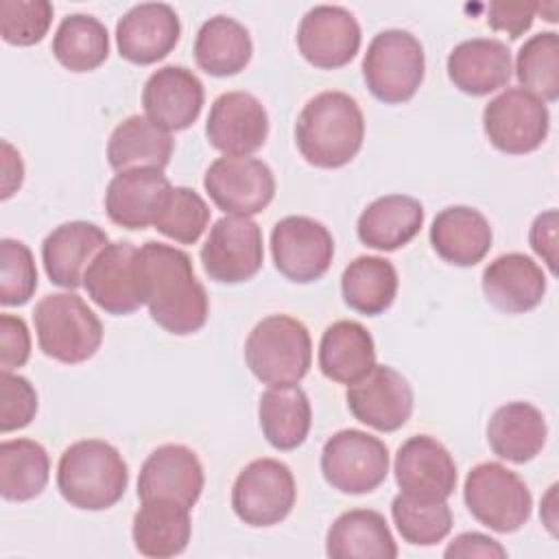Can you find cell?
I'll list each match as a JSON object with an SVG mask.
<instances>
[{"label": "cell", "mask_w": 559, "mask_h": 559, "mask_svg": "<svg viewBox=\"0 0 559 559\" xmlns=\"http://www.w3.org/2000/svg\"><path fill=\"white\" fill-rule=\"evenodd\" d=\"M24 181V164L9 140H2V199H9Z\"/></svg>", "instance_id": "c3c4849f"}, {"label": "cell", "mask_w": 559, "mask_h": 559, "mask_svg": "<svg viewBox=\"0 0 559 559\" xmlns=\"http://www.w3.org/2000/svg\"><path fill=\"white\" fill-rule=\"evenodd\" d=\"M391 518L411 546H435L452 531V509L443 498H419L400 491L391 502Z\"/></svg>", "instance_id": "74e56055"}, {"label": "cell", "mask_w": 559, "mask_h": 559, "mask_svg": "<svg viewBox=\"0 0 559 559\" xmlns=\"http://www.w3.org/2000/svg\"><path fill=\"white\" fill-rule=\"evenodd\" d=\"M50 478V459L35 439H4L0 443V493L9 502L37 498Z\"/></svg>", "instance_id": "d590c367"}, {"label": "cell", "mask_w": 559, "mask_h": 559, "mask_svg": "<svg viewBox=\"0 0 559 559\" xmlns=\"http://www.w3.org/2000/svg\"><path fill=\"white\" fill-rule=\"evenodd\" d=\"M483 129L491 146L507 155L537 151L550 129L544 100L522 87H507L483 109Z\"/></svg>", "instance_id": "8fae6325"}, {"label": "cell", "mask_w": 559, "mask_h": 559, "mask_svg": "<svg viewBox=\"0 0 559 559\" xmlns=\"http://www.w3.org/2000/svg\"><path fill=\"white\" fill-rule=\"evenodd\" d=\"M467 511L496 533L520 531L533 511L528 485L509 467L496 461L474 465L463 485Z\"/></svg>", "instance_id": "52a82bcc"}, {"label": "cell", "mask_w": 559, "mask_h": 559, "mask_svg": "<svg viewBox=\"0 0 559 559\" xmlns=\"http://www.w3.org/2000/svg\"><path fill=\"white\" fill-rule=\"evenodd\" d=\"M376 365V345L369 330L352 319L334 321L319 343V369L338 384H354Z\"/></svg>", "instance_id": "4dcf8cb0"}, {"label": "cell", "mask_w": 559, "mask_h": 559, "mask_svg": "<svg viewBox=\"0 0 559 559\" xmlns=\"http://www.w3.org/2000/svg\"><path fill=\"white\" fill-rule=\"evenodd\" d=\"M443 555L448 559H459V557H485V559H504L507 557V548L496 542L493 537L478 533V531H467L456 535L443 550Z\"/></svg>", "instance_id": "bcb514c9"}, {"label": "cell", "mask_w": 559, "mask_h": 559, "mask_svg": "<svg viewBox=\"0 0 559 559\" xmlns=\"http://www.w3.org/2000/svg\"><path fill=\"white\" fill-rule=\"evenodd\" d=\"M55 59L70 72H90L109 55L107 26L90 13L66 15L52 37Z\"/></svg>", "instance_id": "8d00e7d4"}, {"label": "cell", "mask_w": 559, "mask_h": 559, "mask_svg": "<svg viewBox=\"0 0 559 559\" xmlns=\"http://www.w3.org/2000/svg\"><path fill=\"white\" fill-rule=\"evenodd\" d=\"M515 76L520 87L539 100L559 98V35L555 31H542L520 46Z\"/></svg>", "instance_id": "f35d334b"}, {"label": "cell", "mask_w": 559, "mask_h": 559, "mask_svg": "<svg viewBox=\"0 0 559 559\" xmlns=\"http://www.w3.org/2000/svg\"><path fill=\"white\" fill-rule=\"evenodd\" d=\"M109 245L103 227L90 221H68L41 242V262L48 280L66 290L83 286L85 271L96 253Z\"/></svg>", "instance_id": "7402d4cb"}, {"label": "cell", "mask_w": 559, "mask_h": 559, "mask_svg": "<svg viewBox=\"0 0 559 559\" xmlns=\"http://www.w3.org/2000/svg\"><path fill=\"white\" fill-rule=\"evenodd\" d=\"M345 400L349 413L378 432L400 430L415 404L408 380L389 365H373L367 376L347 384Z\"/></svg>", "instance_id": "5bb4252c"}, {"label": "cell", "mask_w": 559, "mask_h": 559, "mask_svg": "<svg viewBox=\"0 0 559 559\" xmlns=\"http://www.w3.org/2000/svg\"><path fill=\"white\" fill-rule=\"evenodd\" d=\"M253 41L245 24L229 15L205 20L194 39V61L212 76H231L247 68Z\"/></svg>", "instance_id": "836d02e7"}, {"label": "cell", "mask_w": 559, "mask_h": 559, "mask_svg": "<svg viewBox=\"0 0 559 559\" xmlns=\"http://www.w3.org/2000/svg\"><path fill=\"white\" fill-rule=\"evenodd\" d=\"M207 223L210 207L205 199L188 186H173L153 227L175 242L194 245L205 231Z\"/></svg>", "instance_id": "ab89813d"}, {"label": "cell", "mask_w": 559, "mask_h": 559, "mask_svg": "<svg viewBox=\"0 0 559 559\" xmlns=\"http://www.w3.org/2000/svg\"><path fill=\"white\" fill-rule=\"evenodd\" d=\"M37 290V269L28 245L15 238L0 240V304L22 306Z\"/></svg>", "instance_id": "60d3db41"}, {"label": "cell", "mask_w": 559, "mask_h": 559, "mask_svg": "<svg viewBox=\"0 0 559 559\" xmlns=\"http://www.w3.org/2000/svg\"><path fill=\"white\" fill-rule=\"evenodd\" d=\"M175 148L173 135L151 122L146 116L133 114L118 122L107 140V162L116 173L133 168L164 170Z\"/></svg>", "instance_id": "1f68e13d"}, {"label": "cell", "mask_w": 559, "mask_h": 559, "mask_svg": "<svg viewBox=\"0 0 559 559\" xmlns=\"http://www.w3.org/2000/svg\"><path fill=\"white\" fill-rule=\"evenodd\" d=\"M52 4L48 0H2L0 35L13 46H33L44 39L52 22Z\"/></svg>", "instance_id": "b9f144b4"}, {"label": "cell", "mask_w": 559, "mask_h": 559, "mask_svg": "<svg viewBox=\"0 0 559 559\" xmlns=\"http://www.w3.org/2000/svg\"><path fill=\"white\" fill-rule=\"evenodd\" d=\"M135 255L133 242L116 240L103 247L85 271L87 297L109 314H131L144 306Z\"/></svg>", "instance_id": "ac0fdd59"}, {"label": "cell", "mask_w": 559, "mask_h": 559, "mask_svg": "<svg viewBox=\"0 0 559 559\" xmlns=\"http://www.w3.org/2000/svg\"><path fill=\"white\" fill-rule=\"evenodd\" d=\"M203 188L225 214L253 216L273 201L275 177L269 164L258 157L223 155L207 166Z\"/></svg>", "instance_id": "7c38bea8"}, {"label": "cell", "mask_w": 559, "mask_h": 559, "mask_svg": "<svg viewBox=\"0 0 559 559\" xmlns=\"http://www.w3.org/2000/svg\"><path fill=\"white\" fill-rule=\"evenodd\" d=\"M537 11L546 15L544 20L557 22V2H548V4H539V2H537Z\"/></svg>", "instance_id": "f907efd6"}, {"label": "cell", "mask_w": 559, "mask_h": 559, "mask_svg": "<svg viewBox=\"0 0 559 559\" xmlns=\"http://www.w3.org/2000/svg\"><path fill=\"white\" fill-rule=\"evenodd\" d=\"M127 485V461L109 441L81 439L59 456L57 489L70 507L105 511L122 500Z\"/></svg>", "instance_id": "3957f363"}, {"label": "cell", "mask_w": 559, "mask_h": 559, "mask_svg": "<svg viewBox=\"0 0 559 559\" xmlns=\"http://www.w3.org/2000/svg\"><path fill=\"white\" fill-rule=\"evenodd\" d=\"M199 258L210 280L218 284L247 282L264 262L262 229L251 216L225 214L210 227Z\"/></svg>", "instance_id": "30bf717a"}, {"label": "cell", "mask_w": 559, "mask_h": 559, "mask_svg": "<svg viewBox=\"0 0 559 559\" xmlns=\"http://www.w3.org/2000/svg\"><path fill=\"white\" fill-rule=\"evenodd\" d=\"M39 349L59 362L92 358L103 343V323L76 293L44 295L33 310Z\"/></svg>", "instance_id": "5b68a950"}, {"label": "cell", "mask_w": 559, "mask_h": 559, "mask_svg": "<svg viewBox=\"0 0 559 559\" xmlns=\"http://www.w3.org/2000/svg\"><path fill=\"white\" fill-rule=\"evenodd\" d=\"M31 356V332L22 317L2 312L0 314V367L13 371L26 365Z\"/></svg>", "instance_id": "ee69618b"}, {"label": "cell", "mask_w": 559, "mask_h": 559, "mask_svg": "<svg viewBox=\"0 0 559 559\" xmlns=\"http://www.w3.org/2000/svg\"><path fill=\"white\" fill-rule=\"evenodd\" d=\"M205 103L201 79L186 66H162L142 87V107L151 122L170 131H183L199 118Z\"/></svg>", "instance_id": "d6986e66"}, {"label": "cell", "mask_w": 559, "mask_h": 559, "mask_svg": "<svg viewBox=\"0 0 559 559\" xmlns=\"http://www.w3.org/2000/svg\"><path fill=\"white\" fill-rule=\"evenodd\" d=\"M170 188L168 177L159 168L116 173L105 190V212L118 227L144 229L155 223Z\"/></svg>", "instance_id": "603a6c76"}, {"label": "cell", "mask_w": 559, "mask_h": 559, "mask_svg": "<svg viewBox=\"0 0 559 559\" xmlns=\"http://www.w3.org/2000/svg\"><path fill=\"white\" fill-rule=\"evenodd\" d=\"M135 264L142 301L159 328L175 336H188L205 325L210 297L183 249L146 240L138 247Z\"/></svg>", "instance_id": "6da1fadb"}, {"label": "cell", "mask_w": 559, "mask_h": 559, "mask_svg": "<svg viewBox=\"0 0 559 559\" xmlns=\"http://www.w3.org/2000/svg\"><path fill=\"white\" fill-rule=\"evenodd\" d=\"M537 13V2H509L496 0L487 9V24L493 31H504L511 39H518L531 28Z\"/></svg>", "instance_id": "f6af8a7d"}, {"label": "cell", "mask_w": 559, "mask_h": 559, "mask_svg": "<svg viewBox=\"0 0 559 559\" xmlns=\"http://www.w3.org/2000/svg\"><path fill=\"white\" fill-rule=\"evenodd\" d=\"M531 249L546 262L550 273H557V210H546L535 216L528 231Z\"/></svg>", "instance_id": "7dc6e473"}, {"label": "cell", "mask_w": 559, "mask_h": 559, "mask_svg": "<svg viewBox=\"0 0 559 559\" xmlns=\"http://www.w3.org/2000/svg\"><path fill=\"white\" fill-rule=\"evenodd\" d=\"M397 271L382 255H358L341 275L343 301L367 317L382 314L397 295Z\"/></svg>", "instance_id": "e575fe53"}, {"label": "cell", "mask_w": 559, "mask_h": 559, "mask_svg": "<svg viewBox=\"0 0 559 559\" xmlns=\"http://www.w3.org/2000/svg\"><path fill=\"white\" fill-rule=\"evenodd\" d=\"M190 535V509L173 500H144L131 522L135 550L151 559L181 555L188 548Z\"/></svg>", "instance_id": "f546056e"}, {"label": "cell", "mask_w": 559, "mask_h": 559, "mask_svg": "<svg viewBox=\"0 0 559 559\" xmlns=\"http://www.w3.org/2000/svg\"><path fill=\"white\" fill-rule=\"evenodd\" d=\"M205 135L225 155H251L269 138V114L251 92H223L212 100Z\"/></svg>", "instance_id": "2e32d148"}, {"label": "cell", "mask_w": 559, "mask_h": 559, "mask_svg": "<svg viewBox=\"0 0 559 559\" xmlns=\"http://www.w3.org/2000/svg\"><path fill=\"white\" fill-rule=\"evenodd\" d=\"M360 24L356 15L338 4L308 9L297 28V48L308 63L321 70L347 66L360 48Z\"/></svg>", "instance_id": "9a60e30c"}, {"label": "cell", "mask_w": 559, "mask_h": 559, "mask_svg": "<svg viewBox=\"0 0 559 559\" xmlns=\"http://www.w3.org/2000/svg\"><path fill=\"white\" fill-rule=\"evenodd\" d=\"M395 483L402 493L448 500L456 489V463L450 450L430 435L408 437L393 461Z\"/></svg>", "instance_id": "44dd1931"}, {"label": "cell", "mask_w": 559, "mask_h": 559, "mask_svg": "<svg viewBox=\"0 0 559 559\" xmlns=\"http://www.w3.org/2000/svg\"><path fill=\"white\" fill-rule=\"evenodd\" d=\"M245 360L262 384H299L312 365L310 332L290 314H269L249 332Z\"/></svg>", "instance_id": "277c9868"}, {"label": "cell", "mask_w": 559, "mask_h": 559, "mask_svg": "<svg viewBox=\"0 0 559 559\" xmlns=\"http://www.w3.org/2000/svg\"><path fill=\"white\" fill-rule=\"evenodd\" d=\"M181 35L177 11L166 2L133 4L116 22V46L122 59L151 66L173 52Z\"/></svg>", "instance_id": "ffe728a7"}, {"label": "cell", "mask_w": 559, "mask_h": 559, "mask_svg": "<svg viewBox=\"0 0 559 559\" xmlns=\"http://www.w3.org/2000/svg\"><path fill=\"white\" fill-rule=\"evenodd\" d=\"M487 301L507 314H522L537 308L546 295V275L542 266L520 251L493 258L480 280Z\"/></svg>", "instance_id": "cb8c5ba5"}, {"label": "cell", "mask_w": 559, "mask_h": 559, "mask_svg": "<svg viewBox=\"0 0 559 559\" xmlns=\"http://www.w3.org/2000/svg\"><path fill=\"white\" fill-rule=\"evenodd\" d=\"M424 225V205L408 194H384L371 201L358 216V240L378 251H395L408 245Z\"/></svg>", "instance_id": "83f0119b"}, {"label": "cell", "mask_w": 559, "mask_h": 559, "mask_svg": "<svg viewBox=\"0 0 559 559\" xmlns=\"http://www.w3.org/2000/svg\"><path fill=\"white\" fill-rule=\"evenodd\" d=\"M448 79L469 96H487L504 87L513 74L511 50L496 37L459 41L445 61Z\"/></svg>", "instance_id": "d4e9b609"}, {"label": "cell", "mask_w": 559, "mask_h": 559, "mask_svg": "<svg viewBox=\"0 0 559 559\" xmlns=\"http://www.w3.org/2000/svg\"><path fill=\"white\" fill-rule=\"evenodd\" d=\"M430 245L437 255L454 266H474L491 249L493 231L483 212L469 205L443 207L430 225Z\"/></svg>", "instance_id": "484cf974"}, {"label": "cell", "mask_w": 559, "mask_h": 559, "mask_svg": "<svg viewBox=\"0 0 559 559\" xmlns=\"http://www.w3.org/2000/svg\"><path fill=\"white\" fill-rule=\"evenodd\" d=\"M367 90L386 105L415 96L424 81L426 55L421 41L404 28H386L371 37L362 57Z\"/></svg>", "instance_id": "8992f818"}, {"label": "cell", "mask_w": 559, "mask_h": 559, "mask_svg": "<svg viewBox=\"0 0 559 559\" xmlns=\"http://www.w3.org/2000/svg\"><path fill=\"white\" fill-rule=\"evenodd\" d=\"M321 474L341 493H369L386 480L389 448L365 430L343 428L323 443Z\"/></svg>", "instance_id": "ba28073f"}, {"label": "cell", "mask_w": 559, "mask_h": 559, "mask_svg": "<svg viewBox=\"0 0 559 559\" xmlns=\"http://www.w3.org/2000/svg\"><path fill=\"white\" fill-rule=\"evenodd\" d=\"M0 430L7 435L28 426L37 413V391L28 378L11 371L0 376Z\"/></svg>", "instance_id": "7bdbcfd3"}, {"label": "cell", "mask_w": 559, "mask_h": 559, "mask_svg": "<svg viewBox=\"0 0 559 559\" xmlns=\"http://www.w3.org/2000/svg\"><path fill=\"white\" fill-rule=\"evenodd\" d=\"M275 269L295 284L321 280L334 258L330 229L310 216H284L271 229Z\"/></svg>", "instance_id": "4fadbf2b"}, {"label": "cell", "mask_w": 559, "mask_h": 559, "mask_svg": "<svg viewBox=\"0 0 559 559\" xmlns=\"http://www.w3.org/2000/svg\"><path fill=\"white\" fill-rule=\"evenodd\" d=\"M546 437V417L531 402H507L493 411L487 424V443L491 452L518 465L535 459L542 452Z\"/></svg>", "instance_id": "4316f807"}, {"label": "cell", "mask_w": 559, "mask_h": 559, "mask_svg": "<svg viewBox=\"0 0 559 559\" xmlns=\"http://www.w3.org/2000/svg\"><path fill=\"white\" fill-rule=\"evenodd\" d=\"M297 500L290 467L280 459L262 456L247 463L231 485V509L240 522L264 528L288 518Z\"/></svg>", "instance_id": "9c48e42d"}, {"label": "cell", "mask_w": 559, "mask_h": 559, "mask_svg": "<svg viewBox=\"0 0 559 559\" xmlns=\"http://www.w3.org/2000/svg\"><path fill=\"white\" fill-rule=\"evenodd\" d=\"M325 555L332 559H395L397 544L382 513L349 509L330 524Z\"/></svg>", "instance_id": "f1b7e54d"}, {"label": "cell", "mask_w": 559, "mask_h": 559, "mask_svg": "<svg viewBox=\"0 0 559 559\" xmlns=\"http://www.w3.org/2000/svg\"><path fill=\"white\" fill-rule=\"evenodd\" d=\"M555 493H557V483L555 485H550V489H548V493L544 496V500H542V520H544V524H546V528L550 531V535H555L557 533V515H555Z\"/></svg>", "instance_id": "681fc988"}, {"label": "cell", "mask_w": 559, "mask_h": 559, "mask_svg": "<svg viewBox=\"0 0 559 559\" xmlns=\"http://www.w3.org/2000/svg\"><path fill=\"white\" fill-rule=\"evenodd\" d=\"M203 483L205 474L197 452L181 443H164L140 467L138 498L142 502L173 500L192 509L201 498Z\"/></svg>", "instance_id": "e0dca14e"}, {"label": "cell", "mask_w": 559, "mask_h": 559, "mask_svg": "<svg viewBox=\"0 0 559 559\" xmlns=\"http://www.w3.org/2000/svg\"><path fill=\"white\" fill-rule=\"evenodd\" d=\"M258 419L264 439L275 450L299 448L312 424V408L299 384L269 386L258 402Z\"/></svg>", "instance_id": "d6a6232c"}, {"label": "cell", "mask_w": 559, "mask_h": 559, "mask_svg": "<svg viewBox=\"0 0 559 559\" xmlns=\"http://www.w3.org/2000/svg\"><path fill=\"white\" fill-rule=\"evenodd\" d=\"M365 140V116L358 100L338 90L312 96L295 122V144L301 157L317 168L349 164Z\"/></svg>", "instance_id": "7a4b0ae2"}]
</instances>
